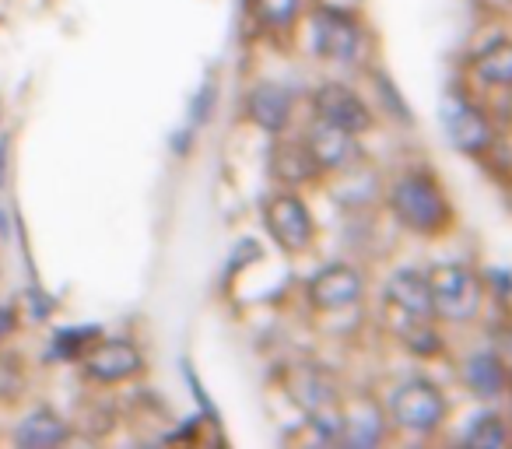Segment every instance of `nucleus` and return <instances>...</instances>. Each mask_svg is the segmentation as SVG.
<instances>
[{
	"label": "nucleus",
	"mask_w": 512,
	"mask_h": 449,
	"mask_svg": "<svg viewBox=\"0 0 512 449\" xmlns=\"http://www.w3.org/2000/svg\"><path fill=\"white\" fill-rule=\"evenodd\" d=\"M383 204L400 229L411 236L435 239L453 225V200H449L442 179L428 165H404L383 183Z\"/></svg>",
	"instance_id": "nucleus-1"
},
{
	"label": "nucleus",
	"mask_w": 512,
	"mask_h": 449,
	"mask_svg": "<svg viewBox=\"0 0 512 449\" xmlns=\"http://www.w3.org/2000/svg\"><path fill=\"white\" fill-rule=\"evenodd\" d=\"M383 306L390 313V323L435 320L425 271H418V267H397V271H390V278L383 281Z\"/></svg>",
	"instance_id": "nucleus-10"
},
{
	"label": "nucleus",
	"mask_w": 512,
	"mask_h": 449,
	"mask_svg": "<svg viewBox=\"0 0 512 449\" xmlns=\"http://www.w3.org/2000/svg\"><path fill=\"white\" fill-rule=\"evenodd\" d=\"M313 120H323L330 127H341L348 134L362 137L376 127V109L358 88L344 85V81H320L313 88Z\"/></svg>",
	"instance_id": "nucleus-7"
},
{
	"label": "nucleus",
	"mask_w": 512,
	"mask_h": 449,
	"mask_svg": "<svg viewBox=\"0 0 512 449\" xmlns=\"http://www.w3.org/2000/svg\"><path fill=\"white\" fill-rule=\"evenodd\" d=\"M302 141H306V148H309V155H313L320 176H327V172H341V169H348V165L358 162V137L348 134V130H341V127H330V123H323V120H313V127L306 130Z\"/></svg>",
	"instance_id": "nucleus-12"
},
{
	"label": "nucleus",
	"mask_w": 512,
	"mask_h": 449,
	"mask_svg": "<svg viewBox=\"0 0 512 449\" xmlns=\"http://www.w3.org/2000/svg\"><path fill=\"white\" fill-rule=\"evenodd\" d=\"M67 439V425L60 414L53 411H36L18 425L15 442L25 449H46V446H60Z\"/></svg>",
	"instance_id": "nucleus-18"
},
{
	"label": "nucleus",
	"mask_w": 512,
	"mask_h": 449,
	"mask_svg": "<svg viewBox=\"0 0 512 449\" xmlns=\"http://www.w3.org/2000/svg\"><path fill=\"white\" fill-rule=\"evenodd\" d=\"M264 225L285 253H306L316 239V218L295 190H281L264 200Z\"/></svg>",
	"instance_id": "nucleus-8"
},
{
	"label": "nucleus",
	"mask_w": 512,
	"mask_h": 449,
	"mask_svg": "<svg viewBox=\"0 0 512 449\" xmlns=\"http://www.w3.org/2000/svg\"><path fill=\"white\" fill-rule=\"evenodd\" d=\"M271 172L281 179L285 186H302L309 183V179L320 176V169H316L313 155H309L306 141H278L271 151Z\"/></svg>",
	"instance_id": "nucleus-17"
},
{
	"label": "nucleus",
	"mask_w": 512,
	"mask_h": 449,
	"mask_svg": "<svg viewBox=\"0 0 512 449\" xmlns=\"http://www.w3.org/2000/svg\"><path fill=\"white\" fill-rule=\"evenodd\" d=\"M439 120L442 130H446L449 144H453L460 155L470 158H484L498 148V123L488 116V109L474 99L470 88L460 85H449L439 99Z\"/></svg>",
	"instance_id": "nucleus-3"
},
{
	"label": "nucleus",
	"mask_w": 512,
	"mask_h": 449,
	"mask_svg": "<svg viewBox=\"0 0 512 449\" xmlns=\"http://www.w3.org/2000/svg\"><path fill=\"white\" fill-rule=\"evenodd\" d=\"M372 81H376V95H379V102H383V113H386V116H393L397 123H414V116L407 113L404 95H400V88L390 81V74L372 71Z\"/></svg>",
	"instance_id": "nucleus-21"
},
{
	"label": "nucleus",
	"mask_w": 512,
	"mask_h": 449,
	"mask_svg": "<svg viewBox=\"0 0 512 449\" xmlns=\"http://www.w3.org/2000/svg\"><path fill=\"white\" fill-rule=\"evenodd\" d=\"M302 0H253V11L256 18L271 29H288V25L299 18Z\"/></svg>",
	"instance_id": "nucleus-20"
},
{
	"label": "nucleus",
	"mask_w": 512,
	"mask_h": 449,
	"mask_svg": "<svg viewBox=\"0 0 512 449\" xmlns=\"http://www.w3.org/2000/svg\"><path fill=\"white\" fill-rule=\"evenodd\" d=\"M141 369V351L130 341H99L85 355V372L99 383H120Z\"/></svg>",
	"instance_id": "nucleus-16"
},
{
	"label": "nucleus",
	"mask_w": 512,
	"mask_h": 449,
	"mask_svg": "<svg viewBox=\"0 0 512 449\" xmlns=\"http://www.w3.org/2000/svg\"><path fill=\"white\" fill-rule=\"evenodd\" d=\"M309 306L316 313H351L365 302L369 295V278L358 264L348 260H334V264L320 267L306 285Z\"/></svg>",
	"instance_id": "nucleus-6"
},
{
	"label": "nucleus",
	"mask_w": 512,
	"mask_h": 449,
	"mask_svg": "<svg viewBox=\"0 0 512 449\" xmlns=\"http://www.w3.org/2000/svg\"><path fill=\"white\" fill-rule=\"evenodd\" d=\"M18 386H22V372L0 358V397H15Z\"/></svg>",
	"instance_id": "nucleus-22"
},
{
	"label": "nucleus",
	"mask_w": 512,
	"mask_h": 449,
	"mask_svg": "<svg viewBox=\"0 0 512 449\" xmlns=\"http://www.w3.org/2000/svg\"><path fill=\"white\" fill-rule=\"evenodd\" d=\"M285 383H288L292 400L309 414V418L327 411V407L341 404V390H337L334 376H330L327 369H320V365H309V362L292 365V369L285 372Z\"/></svg>",
	"instance_id": "nucleus-14"
},
{
	"label": "nucleus",
	"mask_w": 512,
	"mask_h": 449,
	"mask_svg": "<svg viewBox=\"0 0 512 449\" xmlns=\"http://www.w3.org/2000/svg\"><path fill=\"white\" fill-rule=\"evenodd\" d=\"M463 442H467V446H505V442H509L505 418L495 411H481L474 418V425L463 432Z\"/></svg>",
	"instance_id": "nucleus-19"
},
{
	"label": "nucleus",
	"mask_w": 512,
	"mask_h": 449,
	"mask_svg": "<svg viewBox=\"0 0 512 449\" xmlns=\"http://www.w3.org/2000/svg\"><path fill=\"white\" fill-rule=\"evenodd\" d=\"M390 432V418H386V407L372 393H351L341 397V439L344 446L369 449L379 446Z\"/></svg>",
	"instance_id": "nucleus-9"
},
{
	"label": "nucleus",
	"mask_w": 512,
	"mask_h": 449,
	"mask_svg": "<svg viewBox=\"0 0 512 449\" xmlns=\"http://www.w3.org/2000/svg\"><path fill=\"white\" fill-rule=\"evenodd\" d=\"M467 81L477 92H512V39L498 36L470 53Z\"/></svg>",
	"instance_id": "nucleus-11"
},
{
	"label": "nucleus",
	"mask_w": 512,
	"mask_h": 449,
	"mask_svg": "<svg viewBox=\"0 0 512 449\" xmlns=\"http://www.w3.org/2000/svg\"><path fill=\"white\" fill-rule=\"evenodd\" d=\"M11 327H15V316H11L8 306H0V337L11 334Z\"/></svg>",
	"instance_id": "nucleus-23"
},
{
	"label": "nucleus",
	"mask_w": 512,
	"mask_h": 449,
	"mask_svg": "<svg viewBox=\"0 0 512 449\" xmlns=\"http://www.w3.org/2000/svg\"><path fill=\"white\" fill-rule=\"evenodd\" d=\"M460 379L477 400H484V404H495V400H502L505 390H509V383H512L505 358L498 355V351H491V348L470 351V355L463 358V365H460Z\"/></svg>",
	"instance_id": "nucleus-13"
},
{
	"label": "nucleus",
	"mask_w": 512,
	"mask_h": 449,
	"mask_svg": "<svg viewBox=\"0 0 512 449\" xmlns=\"http://www.w3.org/2000/svg\"><path fill=\"white\" fill-rule=\"evenodd\" d=\"M309 43H313V53L320 60L351 67L362 60L369 32H365L362 18L355 11L337 8V4H320L313 11V22H309Z\"/></svg>",
	"instance_id": "nucleus-5"
},
{
	"label": "nucleus",
	"mask_w": 512,
	"mask_h": 449,
	"mask_svg": "<svg viewBox=\"0 0 512 449\" xmlns=\"http://www.w3.org/2000/svg\"><path fill=\"white\" fill-rule=\"evenodd\" d=\"M292 109V92L285 85H278V81H260L246 95V116L260 130H267V134H281L292 123Z\"/></svg>",
	"instance_id": "nucleus-15"
},
{
	"label": "nucleus",
	"mask_w": 512,
	"mask_h": 449,
	"mask_svg": "<svg viewBox=\"0 0 512 449\" xmlns=\"http://www.w3.org/2000/svg\"><path fill=\"white\" fill-rule=\"evenodd\" d=\"M0 183H4V148H0Z\"/></svg>",
	"instance_id": "nucleus-24"
},
{
	"label": "nucleus",
	"mask_w": 512,
	"mask_h": 449,
	"mask_svg": "<svg viewBox=\"0 0 512 449\" xmlns=\"http://www.w3.org/2000/svg\"><path fill=\"white\" fill-rule=\"evenodd\" d=\"M428 299H432V316L449 327L474 323L484 309V274L474 271L463 260H439L425 271Z\"/></svg>",
	"instance_id": "nucleus-2"
},
{
	"label": "nucleus",
	"mask_w": 512,
	"mask_h": 449,
	"mask_svg": "<svg viewBox=\"0 0 512 449\" xmlns=\"http://www.w3.org/2000/svg\"><path fill=\"white\" fill-rule=\"evenodd\" d=\"M386 418H390V428H397L400 435L428 439V435H435L446 425L449 400L439 383H432L425 376H411L390 390V397H386Z\"/></svg>",
	"instance_id": "nucleus-4"
}]
</instances>
